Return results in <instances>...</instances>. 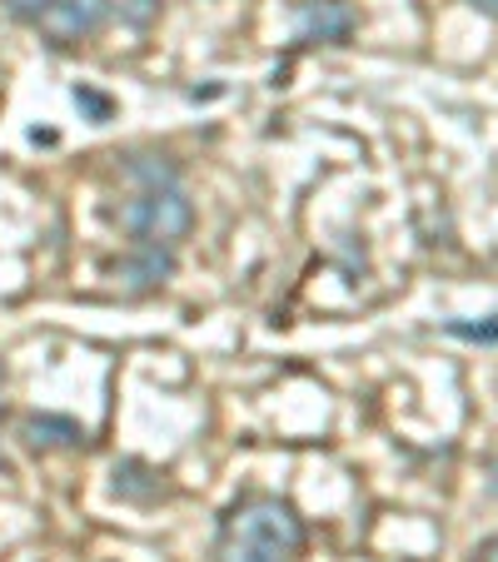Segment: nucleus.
<instances>
[{
    "instance_id": "1",
    "label": "nucleus",
    "mask_w": 498,
    "mask_h": 562,
    "mask_svg": "<svg viewBox=\"0 0 498 562\" xmlns=\"http://www.w3.org/2000/svg\"><path fill=\"white\" fill-rule=\"evenodd\" d=\"M299 548L305 518L279 493H240L214 528V562H295Z\"/></svg>"
},
{
    "instance_id": "2",
    "label": "nucleus",
    "mask_w": 498,
    "mask_h": 562,
    "mask_svg": "<svg viewBox=\"0 0 498 562\" xmlns=\"http://www.w3.org/2000/svg\"><path fill=\"white\" fill-rule=\"evenodd\" d=\"M110 224L130 234V245H185L195 229V204L180 184H155V190H135L110 210Z\"/></svg>"
},
{
    "instance_id": "3",
    "label": "nucleus",
    "mask_w": 498,
    "mask_h": 562,
    "mask_svg": "<svg viewBox=\"0 0 498 562\" xmlns=\"http://www.w3.org/2000/svg\"><path fill=\"white\" fill-rule=\"evenodd\" d=\"M110 11H115V0H55L35 25H41L45 45L70 50V45H80V41H90V35L106 31Z\"/></svg>"
},
{
    "instance_id": "4",
    "label": "nucleus",
    "mask_w": 498,
    "mask_h": 562,
    "mask_svg": "<svg viewBox=\"0 0 498 562\" xmlns=\"http://www.w3.org/2000/svg\"><path fill=\"white\" fill-rule=\"evenodd\" d=\"M359 31L350 0H299L295 5V41L299 45H350Z\"/></svg>"
},
{
    "instance_id": "5",
    "label": "nucleus",
    "mask_w": 498,
    "mask_h": 562,
    "mask_svg": "<svg viewBox=\"0 0 498 562\" xmlns=\"http://www.w3.org/2000/svg\"><path fill=\"white\" fill-rule=\"evenodd\" d=\"M175 274V249L165 245H135L120 265H110V279H115L125 294H155L165 289Z\"/></svg>"
},
{
    "instance_id": "6",
    "label": "nucleus",
    "mask_w": 498,
    "mask_h": 562,
    "mask_svg": "<svg viewBox=\"0 0 498 562\" xmlns=\"http://www.w3.org/2000/svg\"><path fill=\"white\" fill-rule=\"evenodd\" d=\"M110 488L120 503H135V508H155L159 498H170V473L150 468L145 458H120L115 473H110Z\"/></svg>"
},
{
    "instance_id": "7",
    "label": "nucleus",
    "mask_w": 498,
    "mask_h": 562,
    "mask_svg": "<svg viewBox=\"0 0 498 562\" xmlns=\"http://www.w3.org/2000/svg\"><path fill=\"white\" fill-rule=\"evenodd\" d=\"M21 443L31 453H70V448H86V428L75 424L70 414H25Z\"/></svg>"
},
{
    "instance_id": "8",
    "label": "nucleus",
    "mask_w": 498,
    "mask_h": 562,
    "mask_svg": "<svg viewBox=\"0 0 498 562\" xmlns=\"http://www.w3.org/2000/svg\"><path fill=\"white\" fill-rule=\"evenodd\" d=\"M120 175H125L135 190H155V184H180V165H175L170 155H125Z\"/></svg>"
},
{
    "instance_id": "9",
    "label": "nucleus",
    "mask_w": 498,
    "mask_h": 562,
    "mask_svg": "<svg viewBox=\"0 0 498 562\" xmlns=\"http://www.w3.org/2000/svg\"><path fill=\"white\" fill-rule=\"evenodd\" d=\"M444 334H449V339H458V344H488V349H494V344H498V314H484V318H449Z\"/></svg>"
},
{
    "instance_id": "10",
    "label": "nucleus",
    "mask_w": 498,
    "mask_h": 562,
    "mask_svg": "<svg viewBox=\"0 0 498 562\" xmlns=\"http://www.w3.org/2000/svg\"><path fill=\"white\" fill-rule=\"evenodd\" d=\"M70 100H75V110L90 120V125H110L115 120V100L106 95V90H90V86H75L70 90Z\"/></svg>"
},
{
    "instance_id": "11",
    "label": "nucleus",
    "mask_w": 498,
    "mask_h": 562,
    "mask_svg": "<svg viewBox=\"0 0 498 562\" xmlns=\"http://www.w3.org/2000/svg\"><path fill=\"white\" fill-rule=\"evenodd\" d=\"M159 15V0H120V21L130 31H150V21Z\"/></svg>"
},
{
    "instance_id": "12",
    "label": "nucleus",
    "mask_w": 498,
    "mask_h": 562,
    "mask_svg": "<svg viewBox=\"0 0 498 562\" xmlns=\"http://www.w3.org/2000/svg\"><path fill=\"white\" fill-rule=\"evenodd\" d=\"M0 5H5V11H11L15 21H41V15L51 11L55 0H0Z\"/></svg>"
},
{
    "instance_id": "13",
    "label": "nucleus",
    "mask_w": 498,
    "mask_h": 562,
    "mask_svg": "<svg viewBox=\"0 0 498 562\" xmlns=\"http://www.w3.org/2000/svg\"><path fill=\"white\" fill-rule=\"evenodd\" d=\"M474 562H498V532L478 542V548H474Z\"/></svg>"
},
{
    "instance_id": "14",
    "label": "nucleus",
    "mask_w": 498,
    "mask_h": 562,
    "mask_svg": "<svg viewBox=\"0 0 498 562\" xmlns=\"http://www.w3.org/2000/svg\"><path fill=\"white\" fill-rule=\"evenodd\" d=\"M488 498L498 503V458H494V463H488Z\"/></svg>"
},
{
    "instance_id": "15",
    "label": "nucleus",
    "mask_w": 498,
    "mask_h": 562,
    "mask_svg": "<svg viewBox=\"0 0 498 562\" xmlns=\"http://www.w3.org/2000/svg\"><path fill=\"white\" fill-rule=\"evenodd\" d=\"M468 5H474V11H484V15H494V21H498V0H468Z\"/></svg>"
}]
</instances>
